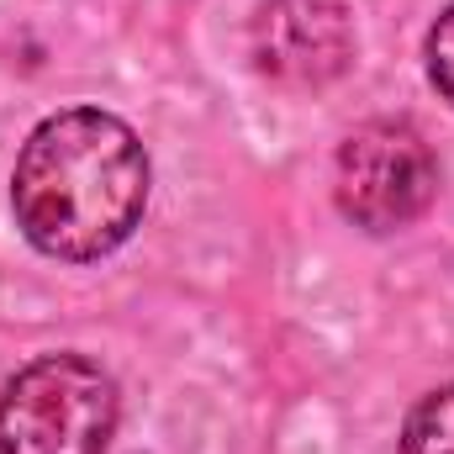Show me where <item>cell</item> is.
<instances>
[{"mask_svg": "<svg viewBox=\"0 0 454 454\" xmlns=\"http://www.w3.org/2000/svg\"><path fill=\"white\" fill-rule=\"evenodd\" d=\"M339 212L364 232H396L434 207L439 164L412 121L380 116L343 137L333 164Z\"/></svg>", "mask_w": 454, "mask_h": 454, "instance_id": "cell-3", "label": "cell"}, {"mask_svg": "<svg viewBox=\"0 0 454 454\" xmlns=\"http://www.w3.org/2000/svg\"><path fill=\"white\" fill-rule=\"evenodd\" d=\"M402 454H454V386L428 391L407 423H402Z\"/></svg>", "mask_w": 454, "mask_h": 454, "instance_id": "cell-5", "label": "cell"}, {"mask_svg": "<svg viewBox=\"0 0 454 454\" xmlns=\"http://www.w3.org/2000/svg\"><path fill=\"white\" fill-rule=\"evenodd\" d=\"M11 207L27 243L64 264L106 259L148 207V153L121 116L69 106L32 127L11 169Z\"/></svg>", "mask_w": 454, "mask_h": 454, "instance_id": "cell-1", "label": "cell"}, {"mask_svg": "<svg viewBox=\"0 0 454 454\" xmlns=\"http://www.w3.org/2000/svg\"><path fill=\"white\" fill-rule=\"evenodd\" d=\"M428 80L454 106V5H444L439 21L428 27Z\"/></svg>", "mask_w": 454, "mask_h": 454, "instance_id": "cell-6", "label": "cell"}, {"mask_svg": "<svg viewBox=\"0 0 454 454\" xmlns=\"http://www.w3.org/2000/svg\"><path fill=\"white\" fill-rule=\"evenodd\" d=\"M354 59V21L343 0H264L254 16V64L275 85L317 90Z\"/></svg>", "mask_w": 454, "mask_h": 454, "instance_id": "cell-4", "label": "cell"}, {"mask_svg": "<svg viewBox=\"0 0 454 454\" xmlns=\"http://www.w3.org/2000/svg\"><path fill=\"white\" fill-rule=\"evenodd\" d=\"M116 380L85 354H43L0 391V454H106Z\"/></svg>", "mask_w": 454, "mask_h": 454, "instance_id": "cell-2", "label": "cell"}]
</instances>
